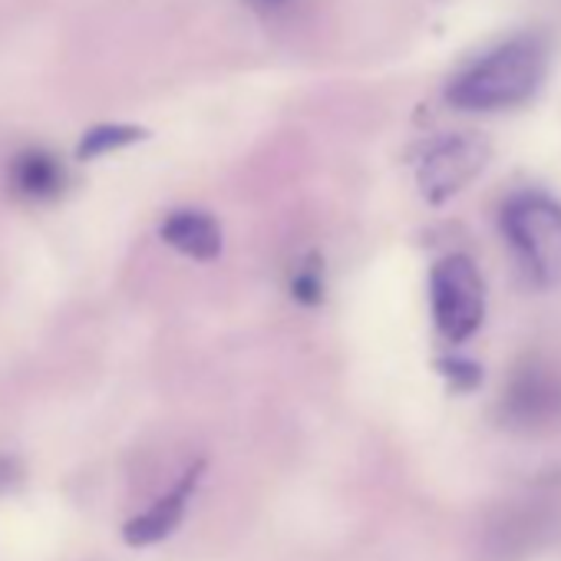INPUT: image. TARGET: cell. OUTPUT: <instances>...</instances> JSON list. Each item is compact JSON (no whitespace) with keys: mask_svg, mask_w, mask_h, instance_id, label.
Instances as JSON below:
<instances>
[{"mask_svg":"<svg viewBox=\"0 0 561 561\" xmlns=\"http://www.w3.org/2000/svg\"><path fill=\"white\" fill-rule=\"evenodd\" d=\"M548 70V47L541 37H512L495 47L449 87V103L469 113H499L535 96Z\"/></svg>","mask_w":561,"mask_h":561,"instance_id":"1","label":"cell"},{"mask_svg":"<svg viewBox=\"0 0 561 561\" xmlns=\"http://www.w3.org/2000/svg\"><path fill=\"white\" fill-rule=\"evenodd\" d=\"M502 231L535 285H561V205L551 195H512L502 208Z\"/></svg>","mask_w":561,"mask_h":561,"instance_id":"2","label":"cell"},{"mask_svg":"<svg viewBox=\"0 0 561 561\" xmlns=\"http://www.w3.org/2000/svg\"><path fill=\"white\" fill-rule=\"evenodd\" d=\"M430 305L436 328L449 341H466L479 331L485 314V288L482 274L466 254L443 257L430 274Z\"/></svg>","mask_w":561,"mask_h":561,"instance_id":"3","label":"cell"},{"mask_svg":"<svg viewBox=\"0 0 561 561\" xmlns=\"http://www.w3.org/2000/svg\"><path fill=\"white\" fill-rule=\"evenodd\" d=\"M489 162V146L476 136H446L433 142L420 165V185L430 202H446L462 192Z\"/></svg>","mask_w":561,"mask_h":561,"instance_id":"4","label":"cell"},{"mask_svg":"<svg viewBox=\"0 0 561 561\" xmlns=\"http://www.w3.org/2000/svg\"><path fill=\"white\" fill-rule=\"evenodd\" d=\"M505 413L512 423L522 426H541L561 416V377L548 367H525L515 374L505 393Z\"/></svg>","mask_w":561,"mask_h":561,"instance_id":"5","label":"cell"},{"mask_svg":"<svg viewBox=\"0 0 561 561\" xmlns=\"http://www.w3.org/2000/svg\"><path fill=\"white\" fill-rule=\"evenodd\" d=\"M162 238L175 251H182L185 257H195V261H211L221 251V228H218V221L208 211H195V208L172 211L162 221Z\"/></svg>","mask_w":561,"mask_h":561,"instance_id":"6","label":"cell"},{"mask_svg":"<svg viewBox=\"0 0 561 561\" xmlns=\"http://www.w3.org/2000/svg\"><path fill=\"white\" fill-rule=\"evenodd\" d=\"M198 472H202V466H195V469H192L165 499H159L149 512H142L139 518H133V522L126 525V538H129L133 545H152V541L165 538V535L182 522L185 505H188V499H192V489H195V482H198Z\"/></svg>","mask_w":561,"mask_h":561,"instance_id":"7","label":"cell"},{"mask_svg":"<svg viewBox=\"0 0 561 561\" xmlns=\"http://www.w3.org/2000/svg\"><path fill=\"white\" fill-rule=\"evenodd\" d=\"M11 182L18 188V195L34 198V202H47L64 188V169L50 152L31 149L24 156L14 159L11 165Z\"/></svg>","mask_w":561,"mask_h":561,"instance_id":"8","label":"cell"},{"mask_svg":"<svg viewBox=\"0 0 561 561\" xmlns=\"http://www.w3.org/2000/svg\"><path fill=\"white\" fill-rule=\"evenodd\" d=\"M139 136H142V133L133 129V126H100V129H93V133L83 136L80 156H83V159H93V156L113 152V149H119V146H126V142H136Z\"/></svg>","mask_w":561,"mask_h":561,"instance_id":"9","label":"cell"},{"mask_svg":"<svg viewBox=\"0 0 561 561\" xmlns=\"http://www.w3.org/2000/svg\"><path fill=\"white\" fill-rule=\"evenodd\" d=\"M295 295L301 301H318V295H321V277H318V271H301L295 277Z\"/></svg>","mask_w":561,"mask_h":561,"instance_id":"10","label":"cell"},{"mask_svg":"<svg viewBox=\"0 0 561 561\" xmlns=\"http://www.w3.org/2000/svg\"><path fill=\"white\" fill-rule=\"evenodd\" d=\"M248 4L261 14H285L295 8V0H248Z\"/></svg>","mask_w":561,"mask_h":561,"instance_id":"11","label":"cell"}]
</instances>
